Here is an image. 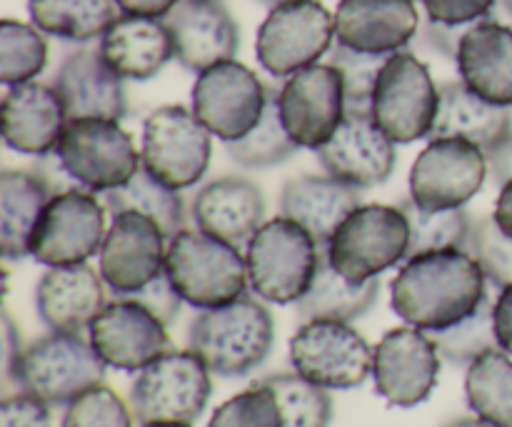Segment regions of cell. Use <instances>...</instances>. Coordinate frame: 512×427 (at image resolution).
<instances>
[{"mask_svg": "<svg viewBox=\"0 0 512 427\" xmlns=\"http://www.w3.org/2000/svg\"><path fill=\"white\" fill-rule=\"evenodd\" d=\"M488 293V275L470 250H440L405 260L390 305L413 328L438 333L475 313Z\"/></svg>", "mask_w": 512, "mask_h": 427, "instance_id": "1", "label": "cell"}, {"mask_svg": "<svg viewBox=\"0 0 512 427\" xmlns=\"http://www.w3.org/2000/svg\"><path fill=\"white\" fill-rule=\"evenodd\" d=\"M275 320L263 300L240 295L220 308L200 310L188 330V345L220 378H245L268 360Z\"/></svg>", "mask_w": 512, "mask_h": 427, "instance_id": "2", "label": "cell"}, {"mask_svg": "<svg viewBox=\"0 0 512 427\" xmlns=\"http://www.w3.org/2000/svg\"><path fill=\"white\" fill-rule=\"evenodd\" d=\"M165 273L183 303L198 310L220 308L248 293V260L238 245L203 233L180 230L170 238Z\"/></svg>", "mask_w": 512, "mask_h": 427, "instance_id": "3", "label": "cell"}, {"mask_svg": "<svg viewBox=\"0 0 512 427\" xmlns=\"http://www.w3.org/2000/svg\"><path fill=\"white\" fill-rule=\"evenodd\" d=\"M108 365L83 335L53 333L25 345L13 380L20 390L45 400L50 408H68L73 400L105 383Z\"/></svg>", "mask_w": 512, "mask_h": 427, "instance_id": "4", "label": "cell"}, {"mask_svg": "<svg viewBox=\"0 0 512 427\" xmlns=\"http://www.w3.org/2000/svg\"><path fill=\"white\" fill-rule=\"evenodd\" d=\"M245 248L253 293L265 303L290 305L313 285L323 245L303 225L278 215L263 223Z\"/></svg>", "mask_w": 512, "mask_h": 427, "instance_id": "5", "label": "cell"}, {"mask_svg": "<svg viewBox=\"0 0 512 427\" xmlns=\"http://www.w3.org/2000/svg\"><path fill=\"white\" fill-rule=\"evenodd\" d=\"M410 223L400 205L370 203L343 220L325 245L330 265L350 283H368L408 260Z\"/></svg>", "mask_w": 512, "mask_h": 427, "instance_id": "6", "label": "cell"}, {"mask_svg": "<svg viewBox=\"0 0 512 427\" xmlns=\"http://www.w3.org/2000/svg\"><path fill=\"white\" fill-rule=\"evenodd\" d=\"M60 168L90 193L123 188L143 168L135 140L120 120L75 118L68 120L55 148Z\"/></svg>", "mask_w": 512, "mask_h": 427, "instance_id": "7", "label": "cell"}, {"mask_svg": "<svg viewBox=\"0 0 512 427\" xmlns=\"http://www.w3.org/2000/svg\"><path fill=\"white\" fill-rule=\"evenodd\" d=\"M213 395L210 368L193 350H170L143 368L130 388V410L140 425H193Z\"/></svg>", "mask_w": 512, "mask_h": 427, "instance_id": "8", "label": "cell"}, {"mask_svg": "<svg viewBox=\"0 0 512 427\" xmlns=\"http://www.w3.org/2000/svg\"><path fill=\"white\" fill-rule=\"evenodd\" d=\"M440 88L428 65L410 50H398L380 70L370 113L393 143L410 145L430 138L438 118Z\"/></svg>", "mask_w": 512, "mask_h": 427, "instance_id": "9", "label": "cell"}, {"mask_svg": "<svg viewBox=\"0 0 512 427\" xmlns=\"http://www.w3.org/2000/svg\"><path fill=\"white\" fill-rule=\"evenodd\" d=\"M213 133L195 118L193 108L163 105L143 123V170L173 190L198 185L210 168Z\"/></svg>", "mask_w": 512, "mask_h": 427, "instance_id": "10", "label": "cell"}, {"mask_svg": "<svg viewBox=\"0 0 512 427\" xmlns=\"http://www.w3.org/2000/svg\"><path fill=\"white\" fill-rule=\"evenodd\" d=\"M375 348L343 320H305L290 338L295 373L325 390L360 388L373 375Z\"/></svg>", "mask_w": 512, "mask_h": 427, "instance_id": "11", "label": "cell"}, {"mask_svg": "<svg viewBox=\"0 0 512 427\" xmlns=\"http://www.w3.org/2000/svg\"><path fill=\"white\" fill-rule=\"evenodd\" d=\"M335 38V15L320 0H293L270 8L255 40V55L275 78H290L320 63Z\"/></svg>", "mask_w": 512, "mask_h": 427, "instance_id": "12", "label": "cell"}, {"mask_svg": "<svg viewBox=\"0 0 512 427\" xmlns=\"http://www.w3.org/2000/svg\"><path fill=\"white\" fill-rule=\"evenodd\" d=\"M105 210V203L90 190L55 193L35 225L30 258L48 268L88 263L93 255H100L108 235Z\"/></svg>", "mask_w": 512, "mask_h": 427, "instance_id": "13", "label": "cell"}, {"mask_svg": "<svg viewBox=\"0 0 512 427\" xmlns=\"http://www.w3.org/2000/svg\"><path fill=\"white\" fill-rule=\"evenodd\" d=\"M488 153L463 138H430L410 168V195L425 210L465 208L483 190Z\"/></svg>", "mask_w": 512, "mask_h": 427, "instance_id": "14", "label": "cell"}, {"mask_svg": "<svg viewBox=\"0 0 512 427\" xmlns=\"http://www.w3.org/2000/svg\"><path fill=\"white\" fill-rule=\"evenodd\" d=\"M270 85L248 65L225 60L198 75L193 85V113L215 138L235 143L263 120Z\"/></svg>", "mask_w": 512, "mask_h": 427, "instance_id": "15", "label": "cell"}, {"mask_svg": "<svg viewBox=\"0 0 512 427\" xmlns=\"http://www.w3.org/2000/svg\"><path fill=\"white\" fill-rule=\"evenodd\" d=\"M278 108L295 145L318 153L348 113L343 75L333 63L303 68L278 90Z\"/></svg>", "mask_w": 512, "mask_h": 427, "instance_id": "16", "label": "cell"}, {"mask_svg": "<svg viewBox=\"0 0 512 427\" xmlns=\"http://www.w3.org/2000/svg\"><path fill=\"white\" fill-rule=\"evenodd\" d=\"M170 238L150 215L123 210L108 225L100 275L115 298H128L165 273Z\"/></svg>", "mask_w": 512, "mask_h": 427, "instance_id": "17", "label": "cell"}, {"mask_svg": "<svg viewBox=\"0 0 512 427\" xmlns=\"http://www.w3.org/2000/svg\"><path fill=\"white\" fill-rule=\"evenodd\" d=\"M440 378V353L425 330L395 328L375 345V393L390 408H415L433 395Z\"/></svg>", "mask_w": 512, "mask_h": 427, "instance_id": "18", "label": "cell"}, {"mask_svg": "<svg viewBox=\"0 0 512 427\" xmlns=\"http://www.w3.org/2000/svg\"><path fill=\"white\" fill-rule=\"evenodd\" d=\"M88 333L105 365L123 373H140L173 350L168 325L133 298L110 300Z\"/></svg>", "mask_w": 512, "mask_h": 427, "instance_id": "19", "label": "cell"}, {"mask_svg": "<svg viewBox=\"0 0 512 427\" xmlns=\"http://www.w3.org/2000/svg\"><path fill=\"white\" fill-rule=\"evenodd\" d=\"M395 145L378 128L370 110H348L333 138L318 150V160L328 175L368 190L393 175L398 160Z\"/></svg>", "mask_w": 512, "mask_h": 427, "instance_id": "20", "label": "cell"}, {"mask_svg": "<svg viewBox=\"0 0 512 427\" xmlns=\"http://www.w3.org/2000/svg\"><path fill=\"white\" fill-rule=\"evenodd\" d=\"M165 25L173 35L175 60L190 73L200 75L238 55L240 28L218 0H180Z\"/></svg>", "mask_w": 512, "mask_h": 427, "instance_id": "21", "label": "cell"}, {"mask_svg": "<svg viewBox=\"0 0 512 427\" xmlns=\"http://www.w3.org/2000/svg\"><path fill=\"white\" fill-rule=\"evenodd\" d=\"M65 125L68 113L53 85L30 80L5 90L0 103V130L5 145L15 153L38 158L55 153Z\"/></svg>", "mask_w": 512, "mask_h": 427, "instance_id": "22", "label": "cell"}, {"mask_svg": "<svg viewBox=\"0 0 512 427\" xmlns=\"http://www.w3.org/2000/svg\"><path fill=\"white\" fill-rule=\"evenodd\" d=\"M415 0H340L335 10V38L358 53L393 55L418 35Z\"/></svg>", "mask_w": 512, "mask_h": 427, "instance_id": "23", "label": "cell"}, {"mask_svg": "<svg viewBox=\"0 0 512 427\" xmlns=\"http://www.w3.org/2000/svg\"><path fill=\"white\" fill-rule=\"evenodd\" d=\"M68 120L105 118L123 120L128 115L125 80L110 70L100 50L78 48L68 53L53 78Z\"/></svg>", "mask_w": 512, "mask_h": 427, "instance_id": "24", "label": "cell"}, {"mask_svg": "<svg viewBox=\"0 0 512 427\" xmlns=\"http://www.w3.org/2000/svg\"><path fill=\"white\" fill-rule=\"evenodd\" d=\"M105 305L103 275L88 263L48 268L35 288V308L53 333L83 335Z\"/></svg>", "mask_w": 512, "mask_h": 427, "instance_id": "25", "label": "cell"}, {"mask_svg": "<svg viewBox=\"0 0 512 427\" xmlns=\"http://www.w3.org/2000/svg\"><path fill=\"white\" fill-rule=\"evenodd\" d=\"M195 225L203 233L228 240L233 245H248L250 238L265 223V195L253 180L240 175H225L205 183L190 205Z\"/></svg>", "mask_w": 512, "mask_h": 427, "instance_id": "26", "label": "cell"}, {"mask_svg": "<svg viewBox=\"0 0 512 427\" xmlns=\"http://www.w3.org/2000/svg\"><path fill=\"white\" fill-rule=\"evenodd\" d=\"M460 80L493 105L512 108V28L483 18L465 30L458 55Z\"/></svg>", "mask_w": 512, "mask_h": 427, "instance_id": "27", "label": "cell"}, {"mask_svg": "<svg viewBox=\"0 0 512 427\" xmlns=\"http://www.w3.org/2000/svg\"><path fill=\"white\" fill-rule=\"evenodd\" d=\"M360 205V190L328 173L300 175L280 190V215L303 225L318 245H328L335 230Z\"/></svg>", "mask_w": 512, "mask_h": 427, "instance_id": "28", "label": "cell"}, {"mask_svg": "<svg viewBox=\"0 0 512 427\" xmlns=\"http://www.w3.org/2000/svg\"><path fill=\"white\" fill-rule=\"evenodd\" d=\"M100 55L123 80H150L175 58L173 35L160 18L120 15L100 38Z\"/></svg>", "mask_w": 512, "mask_h": 427, "instance_id": "29", "label": "cell"}, {"mask_svg": "<svg viewBox=\"0 0 512 427\" xmlns=\"http://www.w3.org/2000/svg\"><path fill=\"white\" fill-rule=\"evenodd\" d=\"M512 133V113L475 95L468 85L445 83L440 88L438 118L430 138H463L485 153L503 143Z\"/></svg>", "mask_w": 512, "mask_h": 427, "instance_id": "30", "label": "cell"}, {"mask_svg": "<svg viewBox=\"0 0 512 427\" xmlns=\"http://www.w3.org/2000/svg\"><path fill=\"white\" fill-rule=\"evenodd\" d=\"M50 198V183L35 170L0 173V250L5 260L28 258L35 225Z\"/></svg>", "mask_w": 512, "mask_h": 427, "instance_id": "31", "label": "cell"}, {"mask_svg": "<svg viewBox=\"0 0 512 427\" xmlns=\"http://www.w3.org/2000/svg\"><path fill=\"white\" fill-rule=\"evenodd\" d=\"M380 298V280L350 283L330 265L325 245L320 250L318 270L308 293L298 300V315L303 320H343L353 323L368 313Z\"/></svg>", "mask_w": 512, "mask_h": 427, "instance_id": "32", "label": "cell"}, {"mask_svg": "<svg viewBox=\"0 0 512 427\" xmlns=\"http://www.w3.org/2000/svg\"><path fill=\"white\" fill-rule=\"evenodd\" d=\"M28 13L35 28L68 43L103 38L120 18L115 0H28Z\"/></svg>", "mask_w": 512, "mask_h": 427, "instance_id": "33", "label": "cell"}, {"mask_svg": "<svg viewBox=\"0 0 512 427\" xmlns=\"http://www.w3.org/2000/svg\"><path fill=\"white\" fill-rule=\"evenodd\" d=\"M465 398L485 423L512 427V358L503 348L488 350L468 365Z\"/></svg>", "mask_w": 512, "mask_h": 427, "instance_id": "34", "label": "cell"}, {"mask_svg": "<svg viewBox=\"0 0 512 427\" xmlns=\"http://www.w3.org/2000/svg\"><path fill=\"white\" fill-rule=\"evenodd\" d=\"M103 203L110 210V215L123 213V210H138V213L150 215L165 230L168 238L185 230V200L180 190L168 188L143 168L123 188L105 193Z\"/></svg>", "mask_w": 512, "mask_h": 427, "instance_id": "35", "label": "cell"}, {"mask_svg": "<svg viewBox=\"0 0 512 427\" xmlns=\"http://www.w3.org/2000/svg\"><path fill=\"white\" fill-rule=\"evenodd\" d=\"M410 223V248L408 258L423 253H440V250H468L473 240L475 220L465 208L450 210H425L413 200H403Z\"/></svg>", "mask_w": 512, "mask_h": 427, "instance_id": "36", "label": "cell"}, {"mask_svg": "<svg viewBox=\"0 0 512 427\" xmlns=\"http://www.w3.org/2000/svg\"><path fill=\"white\" fill-rule=\"evenodd\" d=\"M225 148H228V155L240 168L248 170H268L293 158L298 145L290 138L283 118H280L278 90L270 88L268 110H265L263 120L245 138L235 140V143H225Z\"/></svg>", "mask_w": 512, "mask_h": 427, "instance_id": "37", "label": "cell"}, {"mask_svg": "<svg viewBox=\"0 0 512 427\" xmlns=\"http://www.w3.org/2000/svg\"><path fill=\"white\" fill-rule=\"evenodd\" d=\"M48 40L33 23L5 18L0 23V83L5 88L30 83L48 65Z\"/></svg>", "mask_w": 512, "mask_h": 427, "instance_id": "38", "label": "cell"}, {"mask_svg": "<svg viewBox=\"0 0 512 427\" xmlns=\"http://www.w3.org/2000/svg\"><path fill=\"white\" fill-rule=\"evenodd\" d=\"M273 390L285 427H328L333 420V398L325 388L300 373H273L258 380Z\"/></svg>", "mask_w": 512, "mask_h": 427, "instance_id": "39", "label": "cell"}, {"mask_svg": "<svg viewBox=\"0 0 512 427\" xmlns=\"http://www.w3.org/2000/svg\"><path fill=\"white\" fill-rule=\"evenodd\" d=\"M430 338L438 345L440 358L453 365H470L488 350L500 348L498 335H495V298L488 293L475 313L450 328L430 333Z\"/></svg>", "mask_w": 512, "mask_h": 427, "instance_id": "40", "label": "cell"}, {"mask_svg": "<svg viewBox=\"0 0 512 427\" xmlns=\"http://www.w3.org/2000/svg\"><path fill=\"white\" fill-rule=\"evenodd\" d=\"M388 58L390 55L358 53V50H350L340 43L330 50V63L343 75L348 110H370L380 70L385 68Z\"/></svg>", "mask_w": 512, "mask_h": 427, "instance_id": "41", "label": "cell"}, {"mask_svg": "<svg viewBox=\"0 0 512 427\" xmlns=\"http://www.w3.org/2000/svg\"><path fill=\"white\" fill-rule=\"evenodd\" d=\"M208 427H285L283 413L275 400L273 390L265 385L253 383L243 393L225 400L215 415L210 418Z\"/></svg>", "mask_w": 512, "mask_h": 427, "instance_id": "42", "label": "cell"}, {"mask_svg": "<svg viewBox=\"0 0 512 427\" xmlns=\"http://www.w3.org/2000/svg\"><path fill=\"white\" fill-rule=\"evenodd\" d=\"M133 410L108 385L88 390L65 408L60 427H133Z\"/></svg>", "mask_w": 512, "mask_h": 427, "instance_id": "43", "label": "cell"}, {"mask_svg": "<svg viewBox=\"0 0 512 427\" xmlns=\"http://www.w3.org/2000/svg\"><path fill=\"white\" fill-rule=\"evenodd\" d=\"M470 253L480 263V268L488 275L490 285L505 288L512 283V238L500 230L493 215L475 220L473 240H470Z\"/></svg>", "mask_w": 512, "mask_h": 427, "instance_id": "44", "label": "cell"}, {"mask_svg": "<svg viewBox=\"0 0 512 427\" xmlns=\"http://www.w3.org/2000/svg\"><path fill=\"white\" fill-rule=\"evenodd\" d=\"M0 427H53L50 405L20 390L0 405Z\"/></svg>", "mask_w": 512, "mask_h": 427, "instance_id": "45", "label": "cell"}, {"mask_svg": "<svg viewBox=\"0 0 512 427\" xmlns=\"http://www.w3.org/2000/svg\"><path fill=\"white\" fill-rule=\"evenodd\" d=\"M495 0H423L428 20L443 25H473L493 10Z\"/></svg>", "mask_w": 512, "mask_h": 427, "instance_id": "46", "label": "cell"}, {"mask_svg": "<svg viewBox=\"0 0 512 427\" xmlns=\"http://www.w3.org/2000/svg\"><path fill=\"white\" fill-rule=\"evenodd\" d=\"M128 298L138 300L140 305H145V308H148L153 315H158L165 325L175 323V318L180 315V305H183V298H180V293L175 290V285L170 283L168 273L158 275L153 283H148L143 290L128 295Z\"/></svg>", "mask_w": 512, "mask_h": 427, "instance_id": "47", "label": "cell"}, {"mask_svg": "<svg viewBox=\"0 0 512 427\" xmlns=\"http://www.w3.org/2000/svg\"><path fill=\"white\" fill-rule=\"evenodd\" d=\"M468 28L470 25H443L435 23V20H428V23H425V38H428V43L433 45L438 53L455 58L460 48V40H463L465 30Z\"/></svg>", "mask_w": 512, "mask_h": 427, "instance_id": "48", "label": "cell"}, {"mask_svg": "<svg viewBox=\"0 0 512 427\" xmlns=\"http://www.w3.org/2000/svg\"><path fill=\"white\" fill-rule=\"evenodd\" d=\"M495 335L500 348L512 355V283L495 295Z\"/></svg>", "mask_w": 512, "mask_h": 427, "instance_id": "49", "label": "cell"}, {"mask_svg": "<svg viewBox=\"0 0 512 427\" xmlns=\"http://www.w3.org/2000/svg\"><path fill=\"white\" fill-rule=\"evenodd\" d=\"M488 163H490V178L503 188L505 183L512 180V133L503 140L500 145H495L493 150L488 153Z\"/></svg>", "mask_w": 512, "mask_h": 427, "instance_id": "50", "label": "cell"}, {"mask_svg": "<svg viewBox=\"0 0 512 427\" xmlns=\"http://www.w3.org/2000/svg\"><path fill=\"white\" fill-rule=\"evenodd\" d=\"M115 3L123 10V15H143V18L165 20L180 0H115Z\"/></svg>", "mask_w": 512, "mask_h": 427, "instance_id": "51", "label": "cell"}, {"mask_svg": "<svg viewBox=\"0 0 512 427\" xmlns=\"http://www.w3.org/2000/svg\"><path fill=\"white\" fill-rule=\"evenodd\" d=\"M3 345H5V375L13 378V370L18 365L20 353H23V343H20V330L15 328L13 318L8 313L3 315Z\"/></svg>", "mask_w": 512, "mask_h": 427, "instance_id": "52", "label": "cell"}, {"mask_svg": "<svg viewBox=\"0 0 512 427\" xmlns=\"http://www.w3.org/2000/svg\"><path fill=\"white\" fill-rule=\"evenodd\" d=\"M493 218H495V223L500 225V230L512 238V180L500 188L498 200H495Z\"/></svg>", "mask_w": 512, "mask_h": 427, "instance_id": "53", "label": "cell"}, {"mask_svg": "<svg viewBox=\"0 0 512 427\" xmlns=\"http://www.w3.org/2000/svg\"><path fill=\"white\" fill-rule=\"evenodd\" d=\"M443 427H495V425L485 423L483 418H455V420H450V423L443 425Z\"/></svg>", "mask_w": 512, "mask_h": 427, "instance_id": "54", "label": "cell"}, {"mask_svg": "<svg viewBox=\"0 0 512 427\" xmlns=\"http://www.w3.org/2000/svg\"><path fill=\"white\" fill-rule=\"evenodd\" d=\"M260 3H265V5H268V8H278V5L293 3V0H260Z\"/></svg>", "mask_w": 512, "mask_h": 427, "instance_id": "55", "label": "cell"}, {"mask_svg": "<svg viewBox=\"0 0 512 427\" xmlns=\"http://www.w3.org/2000/svg\"><path fill=\"white\" fill-rule=\"evenodd\" d=\"M143 427H193L185 423H155V425H143Z\"/></svg>", "mask_w": 512, "mask_h": 427, "instance_id": "56", "label": "cell"}, {"mask_svg": "<svg viewBox=\"0 0 512 427\" xmlns=\"http://www.w3.org/2000/svg\"><path fill=\"white\" fill-rule=\"evenodd\" d=\"M500 5H503L505 13H508L510 18H512V0H500Z\"/></svg>", "mask_w": 512, "mask_h": 427, "instance_id": "57", "label": "cell"}]
</instances>
